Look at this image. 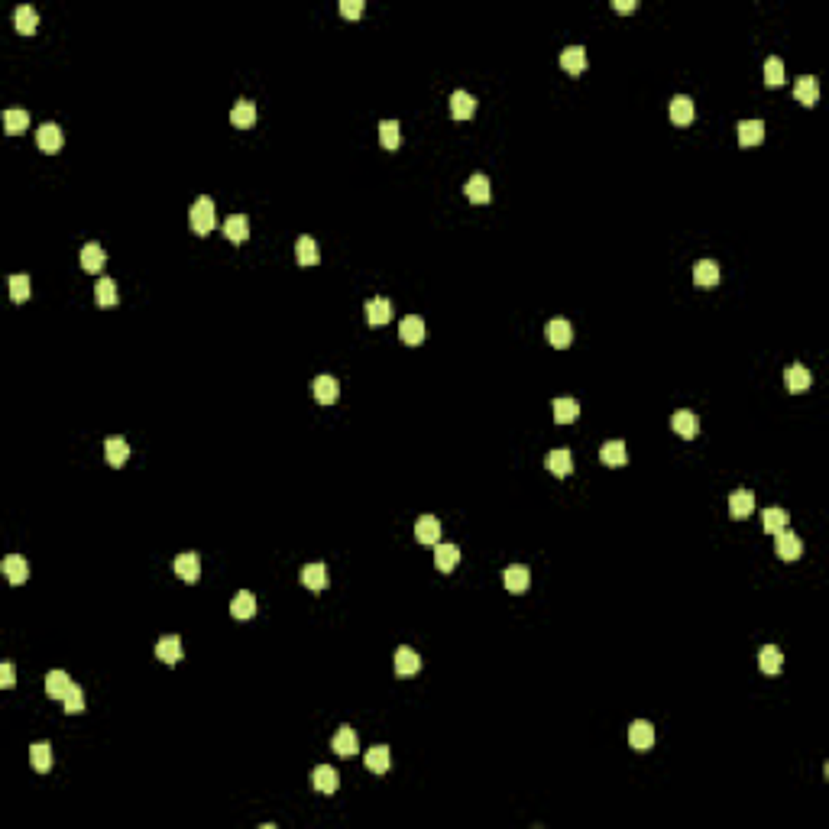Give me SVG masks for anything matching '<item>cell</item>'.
<instances>
[{"instance_id":"cell-4","label":"cell","mask_w":829,"mask_h":829,"mask_svg":"<svg viewBox=\"0 0 829 829\" xmlns=\"http://www.w3.org/2000/svg\"><path fill=\"white\" fill-rule=\"evenodd\" d=\"M629 745L638 748V752H648L654 745V726L648 719H638L629 726Z\"/></svg>"},{"instance_id":"cell-48","label":"cell","mask_w":829,"mask_h":829,"mask_svg":"<svg viewBox=\"0 0 829 829\" xmlns=\"http://www.w3.org/2000/svg\"><path fill=\"white\" fill-rule=\"evenodd\" d=\"M33 292V282L30 276H10V298L13 301H26Z\"/></svg>"},{"instance_id":"cell-19","label":"cell","mask_w":829,"mask_h":829,"mask_svg":"<svg viewBox=\"0 0 829 829\" xmlns=\"http://www.w3.org/2000/svg\"><path fill=\"white\" fill-rule=\"evenodd\" d=\"M172 567H175V574L182 576L185 584H195V580L201 576V561H198V554H178Z\"/></svg>"},{"instance_id":"cell-25","label":"cell","mask_w":829,"mask_h":829,"mask_svg":"<svg viewBox=\"0 0 829 829\" xmlns=\"http://www.w3.org/2000/svg\"><path fill=\"white\" fill-rule=\"evenodd\" d=\"M531 584V574L525 564H512V567H506V590L509 593H525Z\"/></svg>"},{"instance_id":"cell-8","label":"cell","mask_w":829,"mask_h":829,"mask_svg":"<svg viewBox=\"0 0 829 829\" xmlns=\"http://www.w3.org/2000/svg\"><path fill=\"white\" fill-rule=\"evenodd\" d=\"M311 395H315L321 405H334V402H337V395H340L337 379H334V376H318L315 383H311Z\"/></svg>"},{"instance_id":"cell-35","label":"cell","mask_w":829,"mask_h":829,"mask_svg":"<svg viewBox=\"0 0 829 829\" xmlns=\"http://www.w3.org/2000/svg\"><path fill=\"white\" fill-rule=\"evenodd\" d=\"M765 139V123L761 120H742L738 123V143L742 146H758Z\"/></svg>"},{"instance_id":"cell-36","label":"cell","mask_w":829,"mask_h":829,"mask_svg":"<svg viewBox=\"0 0 829 829\" xmlns=\"http://www.w3.org/2000/svg\"><path fill=\"white\" fill-rule=\"evenodd\" d=\"M671 428H674L677 434H680V438L690 441L693 434H697V414L687 412V408H680V412L671 414Z\"/></svg>"},{"instance_id":"cell-39","label":"cell","mask_w":829,"mask_h":829,"mask_svg":"<svg viewBox=\"0 0 829 829\" xmlns=\"http://www.w3.org/2000/svg\"><path fill=\"white\" fill-rule=\"evenodd\" d=\"M26 127H30V114L26 110H4V130L10 133V137H20V133H26Z\"/></svg>"},{"instance_id":"cell-10","label":"cell","mask_w":829,"mask_h":829,"mask_svg":"<svg viewBox=\"0 0 829 829\" xmlns=\"http://www.w3.org/2000/svg\"><path fill=\"white\" fill-rule=\"evenodd\" d=\"M784 383H787V389H791L794 395H800V392H806L813 385V376H810V369H806L804 363H794V366L784 373Z\"/></svg>"},{"instance_id":"cell-5","label":"cell","mask_w":829,"mask_h":829,"mask_svg":"<svg viewBox=\"0 0 829 829\" xmlns=\"http://www.w3.org/2000/svg\"><path fill=\"white\" fill-rule=\"evenodd\" d=\"M330 748L340 755V758H354L356 752H360V742H356V732L350 729V726H344V729L334 732V738H330Z\"/></svg>"},{"instance_id":"cell-13","label":"cell","mask_w":829,"mask_h":829,"mask_svg":"<svg viewBox=\"0 0 829 829\" xmlns=\"http://www.w3.org/2000/svg\"><path fill=\"white\" fill-rule=\"evenodd\" d=\"M311 784H315V791H321V794H334L340 787V777L330 765H318V768L311 771Z\"/></svg>"},{"instance_id":"cell-2","label":"cell","mask_w":829,"mask_h":829,"mask_svg":"<svg viewBox=\"0 0 829 829\" xmlns=\"http://www.w3.org/2000/svg\"><path fill=\"white\" fill-rule=\"evenodd\" d=\"M775 551L781 561H797L800 554H804V545H800V538L794 535V531H777L775 535Z\"/></svg>"},{"instance_id":"cell-24","label":"cell","mask_w":829,"mask_h":829,"mask_svg":"<svg viewBox=\"0 0 829 829\" xmlns=\"http://www.w3.org/2000/svg\"><path fill=\"white\" fill-rule=\"evenodd\" d=\"M794 98H797L804 108H813L816 98H820V85H816V78H810V75L797 78V85H794Z\"/></svg>"},{"instance_id":"cell-52","label":"cell","mask_w":829,"mask_h":829,"mask_svg":"<svg viewBox=\"0 0 829 829\" xmlns=\"http://www.w3.org/2000/svg\"><path fill=\"white\" fill-rule=\"evenodd\" d=\"M638 4L635 0H613V10H619V13H632Z\"/></svg>"},{"instance_id":"cell-6","label":"cell","mask_w":829,"mask_h":829,"mask_svg":"<svg viewBox=\"0 0 829 829\" xmlns=\"http://www.w3.org/2000/svg\"><path fill=\"white\" fill-rule=\"evenodd\" d=\"M422 671V654L414 651V648L402 645L399 651H395V674L399 677H414Z\"/></svg>"},{"instance_id":"cell-12","label":"cell","mask_w":829,"mask_h":829,"mask_svg":"<svg viewBox=\"0 0 829 829\" xmlns=\"http://www.w3.org/2000/svg\"><path fill=\"white\" fill-rule=\"evenodd\" d=\"M545 467L551 470L554 476H570V473H574V453H570L567 447H557V451L547 453Z\"/></svg>"},{"instance_id":"cell-28","label":"cell","mask_w":829,"mask_h":829,"mask_svg":"<svg viewBox=\"0 0 829 829\" xmlns=\"http://www.w3.org/2000/svg\"><path fill=\"white\" fill-rule=\"evenodd\" d=\"M224 233H227L231 243H243V240L250 237V221H246V214H231L227 217V221H224Z\"/></svg>"},{"instance_id":"cell-16","label":"cell","mask_w":829,"mask_h":829,"mask_svg":"<svg viewBox=\"0 0 829 829\" xmlns=\"http://www.w3.org/2000/svg\"><path fill=\"white\" fill-rule=\"evenodd\" d=\"M156 658L166 661V664H178L182 661V638L178 635H166L156 642Z\"/></svg>"},{"instance_id":"cell-34","label":"cell","mask_w":829,"mask_h":829,"mask_svg":"<svg viewBox=\"0 0 829 829\" xmlns=\"http://www.w3.org/2000/svg\"><path fill=\"white\" fill-rule=\"evenodd\" d=\"M231 123L237 127V130H250L256 123V108L250 104V100H237L231 110Z\"/></svg>"},{"instance_id":"cell-49","label":"cell","mask_w":829,"mask_h":829,"mask_svg":"<svg viewBox=\"0 0 829 829\" xmlns=\"http://www.w3.org/2000/svg\"><path fill=\"white\" fill-rule=\"evenodd\" d=\"M62 707H65V713H81V709H85V690H81V687H75V683H71V690L65 693V700H62Z\"/></svg>"},{"instance_id":"cell-47","label":"cell","mask_w":829,"mask_h":829,"mask_svg":"<svg viewBox=\"0 0 829 829\" xmlns=\"http://www.w3.org/2000/svg\"><path fill=\"white\" fill-rule=\"evenodd\" d=\"M765 85H771V88L784 85V62L777 59V55H771V59L765 62Z\"/></svg>"},{"instance_id":"cell-15","label":"cell","mask_w":829,"mask_h":829,"mask_svg":"<svg viewBox=\"0 0 829 829\" xmlns=\"http://www.w3.org/2000/svg\"><path fill=\"white\" fill-rule=\"evenodd\" d=\"M693 282H697L700 289H716V285H719V266H716L713 260H700L697 266H693Z\"/></svg>"},{"instance_id":"cell-23","label":"cell","mask_w":829,"mask_h":829,"mask_svg":"<svg viewBox=\"0 0 829 829\" xmlns=\"http://www.w3.org/2000/svg\"><path fill=\"white\" fill-rule=\"evenodd\" d=\"M758 664H761V671L768 677H777L781 674V668H784V654H781V648L777 645H765L761 648V654H758Z\"/></svg>"},{"instance_id":"cell-46","label":"cell","mask_w":829,"mask_h":829,"mask_svg":"<svg viewBox=\"0 0 829 829\" xmlns=\"http://www.w3.org/2000/svg\"><path fill=\"white\" fill-rule=\"evenodd\" d=\"M399 120H383L379 123V143H383V149H395L399 146Z\"/></svg>"},{"instance_id":"cell-41","label":"cell","mask_w":829,"mask_h":829,"mask_svg":"<svg viewBox=\"0 0 829 829\" xmlns=\"http://www.w3.org/2000/svg\"><path fill=\"white\" fill-rule=\"evenodd\" d=\"M580 418V402L576 399H557L554 402V422L557 424H570Z\"/></svg>"},{"instance_id":"cell-14","label":"cell","mask_w":829,"mask_h":829,"mask_svg":"<svg viewBox=\"0 0 829 829\" xmlns=\"http://www.w3.org/2000/svg\"><path fill=\"white\" fill-rule=\"evenodd\" d=\"M451 114L453 120H470L476 114V98L470 91H453L451 94Z\"/></svg>"},{"instance_id":"cell-29","label":"cell","mask_w":829,"mask_h":829,"mask_svg":"<svg viewBox=\"0 0 829 829\" xmlns=\"http://www.w3.org/2000/svg\"><path fill=\"white\" fill-rule=\"evenodd\" d=\"M104 262H108V253H104V246L100 243H85L81 246V266H85L88 272H100Z\"/></svg>"},{"instance_id":"cell-11","label":"cell","mask_w":829,"mask_h":829,"mask_svg":"<svg viewBox=\"0 0 829 829\" xmlns=\"http://www.w3.org/2000/svg\"><path fill=\"white\" fill-rule=\"evenodd\" d=\"M414 538H418L422 545H438L441 541V522L434 518V515H422V518L414 522Z\"/></svg>"},{"instance_id":"cell-18","label":"cell","mask_w":829,"mask_h":829,"mask_svg":"<svg viewBox=\"0 0 829 829\" xmlns=\"http://www.w3.org/2000/svg\"><path fill=\"white\" fill-rule=\"evenodd\" d=\"M399 337L405 340V344H412V347H418L424 340V321L418 315H408V318H402V324H399Z\"/></svg>"},{"instance_id":"cell-9","label":"cell","mask_w":829,"mask_h":829,"mask_svg":"<svg viewBox=\"0 0 829 829\" xmlns=\"http://www.w3.org/2000/svg\"><path fill=\"white\" fill-rule=\"evenodd\" d=\"M36 143L42 153H59L62 149V127L59 123H42L36 130Z\"/></svg>"},{"instance_id":"cell-27","label":"cell","mask_w":829,"mask_h":829,"mask_svg":"<svg viewBox=\"0 0 829 829\" xmlns=\"http://www.w3.org/2000/svg\"><path fill=\"white\" fill-rule=\"evenodd\" d=\"M457 561H460L457 545H434V567H438L441 574H451V570L457 567Z\"/></svg>"},{"instance_id":"cell-21","label":"cell","mask_w":829,"mask_h":829,"mask_svg":"<svg viewBox=\"0 0 829 829\" xmlns=\"http://www.w3.org/2000/svg\"><path fill=\"white\" fill-rule=\"evenodd\" d=\"M366 321L373 324V327L389 324L392 321V301L389 298H369L366 301Z\"/></svg>"},{"instance_id":"cell-40","label":"cell","mask_w":829,"mask_h":829,"mask_svg":"<svg viewBox=\"0 0 829 829\" xmlns=\"http://www.w3.org/2000/svg\"><path fill=\"white\" fill-rule=\"evenodd\" d=\"M295 256H298L301 266H318L321 262V250H318V243L311 237H301L295 243Z\"/></svg>"},{"instance_id":"cell-7","label":"cell","mask_w":829,"mask_h":829,"mask_svg":"<svg viewBox=\"0 0 829 829\" xmlns=\"http://www.w3.org/2000/svg\"><path fill=\"white\" fill-rule=\"evenodd\" d=\"M463 195H467L473 204H486V201L492 198V188H489V178L483 175V172H476V175H470V182L463 185Z\"/></svg>"},{"instance_id":"cell-30","label":"cell","mask_w":829,"mask_h":829,"mask_svg":"<svg viewBox=\"0 0 829 829\" xmlns=\"http://www.w3.org/2000/svg\"><path fill=\"white\" fill-rule=\"evenodd\" d=\"M301 584L315 593L324 590V586H327V567H324V564H305V567H301Z\"/></svg>"},{"instance_id":"cell-32","label":"cell","mask_w":829,"mask_h":829,"mask_svg":"<svg viewBox=\"0 0 829 829\" xmlns=\"http://www.w3.org/2000/svg\"><path fill=\"white\" fill-rule=\"evenodd\" d=\"M671 120H674L677 127H687V123L693 120V100L687 98V94L671 98Z\"/></svg>"},{"instance_id":"cell-43","label":"cell","mask_w":829,"mask_h":829,"mask_svg":"<svg viewBox=\"0 0 829 829\" xmlns=\"http://www.w3.org/2000/svg\"><path fill=\"white\" fill-rule=\"evenodd\" d=\"M39 26V13L30 7V4H23V7H16V30L23 33V36H33Z\"/></svg>"},{"instance_id":"cell-31","label":"cell","mask_w":829,"mask_h":829,"mask_svg":"<svg viewBox=\"0 0 829 829\" xmlns=\"http://www.w3.org/2000/svg\"><path fill=\"white\" fill-rule=\"evenodd\" d=\"M231 615L233 619H240V622H246V619H253L256 615V596L253 593H237L233 596V603H231Z\"/></svg>"},{"instance_id":"cell-22","label":"cell","mask_w":829,"mask_h":829,"mask_svg":"<svg viewBox=\"0 0 829 829\" xmlns=\"http://www.w3.org/2000/svg\"><path fill=\"white\" fill-rule=\"evenodd\" d=\"M599 460L606 463V467H625V463H629L625 444H622V441H606V444L599 447Z\"/></svg>"},{"instance_id":"cell-50","label":"cell","mask_w":829,"mask_h":829,"mask_svg":"<svg viewBox=\"0 0 829 829\" xmlns=\"http://www.w3.org/2000/svg\"><path fill=\"white\" fill-rule=\"evenodd\" d=\"M340 13H344L347 20H356V16H363V0H344V4H340Z\"/></svg>"},{"instance_id":"cell-42","label":"cell","mask_w":829,"mask_h":829,"mask_svg":"<svg viewBox=\"0 0 829 829\" xmlns=\"http://www.w3.org/2000/svg\"><path fill=\"white\" fill-rule=\"evenodd\" d=\"M94 301H98L100 308H110L117 305V282L114 279H98V285H94Z\"/></svg>"},{"instance_id":"cell-37","label":"cell","mask_w":829,"mask_h":829,"mask_svg":"<svg viewBox=\"0 0 829 829\" xmlns=\"http://www.w3.org/2000/svg\"><path fill=\"white\" fill-rule=\"evenodd\" d=\"M104 453H108V463H110V467H123V460L130 457V444L114 434V438L104 441Z\"/></svg>"},{"instance_id":"cell-51","label":"cell","mask_w":829,"mask_h":829,"mask_svg":"<svg viewBox=\"0 0 829 829\" xmlns=\"http://www.w3.org/2000/svg\"><path fill=\"white\" fill-rule=\"evenodd\" d=\"M13 680H16L13 664H10V661H4V664H0V683H4V687H13Z\"/></svg>"},{"instance_id":"cell-44","label":"cell","mask_w":829,"mask_h":829,"mask_svg":"<svg viewBox=\"0 0 829 829\" xmlns=\"http://www.w3.org/2000/svg\"><path fill=\"white\" fill-rule=\"evenodd\" d=\"M30 761H33V768H36V771H49V768H52V745H49V742H36L30 748Z\"/></svg>"},{"instance_id":"cell-17","label":"cell","mask_w":829,"mask_h":829,"mask_svg":"<svg viewBox=\"0 0 829 829\" xmlns=\"http://www.w3.org/2000/svg\"><path fill=\"white\" fill-rule=\"evenodd\" d=\"M0 567H4L10 584H26V576H30V564H26V557H20V554H7Z\"/></svg>"},{"instance_id":"cell-20","label":"cell","mask_w":829,"mask_h":829,"mask_svg":"<svg viewBox=\"0 0 829 829\" xmlns=\"http://www.w3.org/2000/svg\"><path fill=\"white\" fill-rule=\"evenodd\" d=\"M561 69L567 75H580L586 69V49L584 46H567L561 52Z\"/></svg>"},{"instance_id":"cell-38","label":"cell","mask_w":829,"mask_h":829,"mask_svg":"<svg viewBox=\"0 0 829 829\" xmlns=\"http://www.w3.org/2000/svg\"><path fill=\"white\" fill-rule=\"evenodd\" d=\"M71 690V680L65 671H49L46 674V693L52 700H65V693Z\"/></svg>"},{"instance_id":"cell-33","label":"cell","mask_w":829,"mask_h":829,"mask_svg":"<svg viewBox=\"0 0 829 829\" xmlns=\"http://www.w3.org/2000/svg\"><path fill=\"white\" fill-rule=\"evenodd\" d=\"M755 509V496L748 489H736L729 496V515L732 518H745V515H752Z\"/></svg>"},{"instance_id":"cell-3","label":"cell","mask_w":829,"mask_h":829,"mask_svg":"<svg viewBox=\"0 0 829 829\" xmlns=\"http://www.w3.org/2000/svg\"><path fill=\"white\" fill-rule=\"evenodd\" d=\"M545 337L551 340V347L564 350V347L574 344V327H570V321H564V318H551L545 327Z\"/></svg>"},{"instance_id":"cell-1","label":"cell","mask_w":829,"mask_h":829,"mask_svg":"<svg viewBox=\"0 0 829 829\" xmlns=\"http://www.w3.org/2000/svg\"><path fill=\"white\" fill-rule=\"evenodd\" d=\"M188 221H192V231L198 233V237H207V233L214 231V224H217L214 201L207 198V195H201V198L192 204V214H188Z\"/></svg>"},{"instance_id":"cell-26","label":"cell","mask_w":829,"mask_h":829,"mask_svg":"<svg viewBox=\"0 0 829 829\" xmlns=\"http://www.w3.org/2000/svg\"><path fill=\"white\" fill-rule=\"evenodd\" d=\"M366 768L373 771V775H385V771L392 768V752L385 745H373L366 752Z\"/></svg>"},{"instance_id":"cell-45","label":"cell","mask_w":829,"mask_h":829,"mask_svg":"<svg viewBox=\"0 0 829 829\" xmlns=\"http://www.w3.org/2000/svg\"><path fill=\"white\" fill-rule=\"evenodd\" d=\"M761 518H765V531H768V535H777V531H784V528H787V522H791L784 509H765V515H761Z\"/></svg>"}]
</instances>
